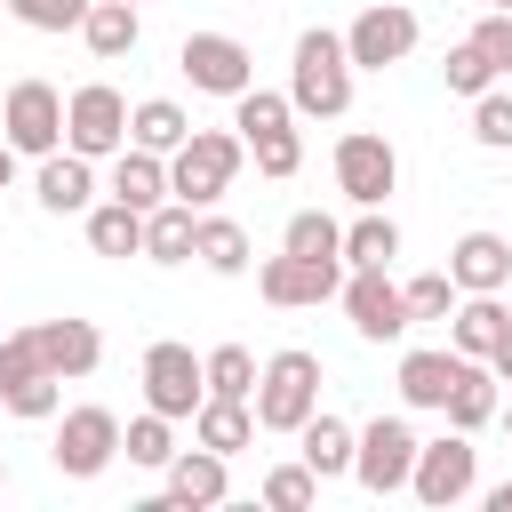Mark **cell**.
<instances>
[{
  "mask_svg": "<svg viewBox=\"0 0 512 512\" xmlns=\"http://www.w3.org/2000/svg\"><path fill=\"white\" fill-rule=\"evenodd\" d=\"M488 8H512V0H488Z\"/></svg>",
  "mask_w": 512,
  "mask_h": 512,
  "instance_id": "cell-48",
  "label": "cell"
},
{
  "mask_svg": "<svg viewBox=\"0 0 512 512\" xmlns=\"http://www.w3.org/2000/svg\"><path fill=\"white\" fill-rule=\"evenodd\" d=\"M200 400H208V384H200V360H192V344L160 336V344L144 352V408H160V416L176 424V416H192Z\"/></svg>",
  "mask_w": 512,
  "mask_h": 512,
  "instance_id": "cell-12",
  "label": "cell"
},
{
  "mask_svg": "<svg viewBox=\"0 0 512 512\" xmlns=\"http://www.w3.org/2000/svg\"><path fill=\"white\" fill-rule=\"evenodd\" d=\"M408 464H416V432H408L400 416H376L368 432H352V480H360L368 496L408 488Z\"/></svg>",
  "mask_w": 512,
  "mask_h": 512,
  "instance_id": "cell-10",
  "label": "cell"
},
{
  "mask_svg": "<svg viewBox=\"0 0 512 512\" xmlns=\"http://www.w3.org/2000/svg\"><path fill=\"white\" fill-rule=\"evenodd\" d=\"M120 144H128V96L104 88V80L72 88V104H64V152H80V160H112Z\"/></svg>",
  "mask_w": 512,
  "mask_h": 512,
  "instance_id": "cell-5",
  "label": "cell"
},
{
  "mask_svg": "<svg viewBox=\"0 0 512 512\" xmlns=\"http://www.w3.org/2000/svg\"><path fill=\"white\" fill-rule=\"evenodd\" d=\"M0 128H8V152H32V160H48V152L64 144V96H56L48 80H16V88H8V112H0Z\"/></svg>",
  "mask_w": 512,
  "mask_h": 512,
  "instance_id": "cell-11",
  "label": "cell"
},
{
  "mask_svg": "<svg viewBox=\"0 0 512 512\" xmlns=\"http://www.w3.org/2000/svg\"><path fill=\"white\" fill-rule=\"evenodd\" d=\"M488 368H496V384H512V328L496 336V352H488Z\"/></svg>",
  "mask_w": 512,
  "mask_h": 512,
  "instance_id": "cell-44",
  "label": "cell"
},
{
  "mask_svg": "<svg viewBox=\"0 0 512 512\" xmlns=\"http://www.w3.org/2000/svg\"><path fill=\"white\" fill-rule=\"evenodd\" d=\"M400 256V224L384 208H360V224H344V264H392Z\"/></svg>",
  "mask_w": 512,
  "mask_h": 512,
  "instance_id": "cell-30",
  "label": "cell"
},
{
  "mask_svg": "<svg viewBox=\"0 0 512 512\" xmlns=\"http://www.w3.org/2000/svg\"><path fill=\"white\" fill-rule=\"evenodd\" d=\"M440 72H448V96H480V88H496V80H504V72L488 64V48H480V40H456Z\"/></svg>",
  "mask_w": 512,
  "mask_h": 512,
  "instance_id": "cell-35",
  "label": "cell"
},
{
  "mask_svg": "<svg viewBox=\"0 0 512 512\" xmlns=\"http://www.w3.org/2000/svg\"><path fill=\"white\" fill-rule=\"evenodd\" d=\"M32 352H40V368L56 376V384H72V376H88L96 360H104V336H96V320H40L32 328Z\"/></svg>",
  "mask_w": 512,
  "mask_h": 512,
  "instance_id": "cell-15",
  "label": "cell"
},
{
  "mask_svg": "<svg viewBox=\"0 0 512 512\" xmlns=\"http://www.w3.org/2000/svg\"><path fill=\"white\" fill-rule=\"evenodd\" d=\"M0 400H8V416H32V424H40V416H56L64 392H56V376H24V384H8Z\"/></svg>",
  "mask_w": 512,
  "mask_h": 512,
  "instance_id": "cell-40",
  "label": "cell"
},
{
  "mask_svg": "<svg viewBox=\"0 0 512 512\" xmlns=\"http://www.w3.org/2000/svg\"><path fill=\"white\" fill-rule=\"evenodd\" d=\"M248 152H256V168H264V176H296V160H304L296 128H272V136H256Z\"/></svg>",
  "mask_w": 512,
  "mask_h": 512,
  "instance_id": "cell-41",
  "label": "cell"
},
{
  "mask_svg": "<svg viewBox=\"0 0 512 512\" xmlns=\"http://www.w3.org/2000/svg\"><path fill=\"white\" fill-rule=\"evenodd\" d=\"M88 248H96V256H144V216H136L128 200L88 208Z\"/></svg>",
  "mask_w": 512,
  "mask_h": 512,
  "instance_id": "cell-27",
  "label": "cell"
},
{
  "mask_svg": "<svg viewBox=\"0 0 512 512\" xmlns=\"http://www.w3.org/2000/svg\"><path fill=\"white\" fill-rule=\"evenodd\" d=\"M192 256L232 280V272H248V232H240L232 216H200V224H192Z\"/></svg>",
  "mask_w": 512,
  "mask_h": 512,
  "instance_id": "cell-29",
  "label": "cell"
},
{
  "mask_svg": "<svg viewBox=\"0 0 512 512\" xmlns=\"http://www.w3.org/2000/svg\"><path fill=\"white\" fill-rule=\"evenodd\" d=\"M192 224H200V216H192L184 200H160V208L144 216V256H152V264H184V256H192Z\"/></svg>",
  "mask_w": 512,
  "mask_h": 512,
  "instance_id": "cell-28",
  "label": "cell"
},
{
  "mask_svg": "<svg viewBox=\"0 0 512 512\" xmlns=\"http://www.w3.org/2000/svg\"><path fill=\"white\" fill-rule=\"evenodd\" d=\"M240 136H224V128H192L176 152H168V200H184V208H208V200H224L232 192V176H240Z\"/></svg>",
  "mask_w": 512,
  "mask_h": 512,
  "instance_id": "cell-3",
  "label": "cell"
},
{
  "mask_svg": "<svg viewBox=\"0 0 512 512\" xmlns=\"http://www.w3.org/2000/svg\"><path fill=\"white\" fill-rule=\"evenodd\" d=\"M288 120H296V104L272 96V88H240V96H232V128H240V144H256V136H272V128H288Z\"/></svg>",
  "mask_w": 512,
  "mask_h": 512,
  "instance_id": "cell-32",
  "label": "cell"
},
{
  "mask_svg": "<svg viewBox=\"0 0 512 512\" xmlns=\"http://www.w3.org/2000/svg\"><path fill=\"white\" fill-rule=\"evenodd\" d=\"M400 296H408V328H416V320H448V312H456V280H448V272H416Z\"/></svg>",
  "mask_w": 512,
  "mask_h": 512,
  "instance_id": "cell-36",
  "label": "cell"
},
{
  "mask_svg": "<svg viewBox=\"0 0 512 512\" xmlns=\"http://www.w3.org/2000/svg\"><path fill=\"white\" fill-rule=\"evenodd\" d=\"M112 200H128L136 216H152V208L168 200V160L144 152V144H120V152H112Z\"/></svg>",
  "mask_w": 512,
  "mask_h": 512,
  "instance_id": "cell-18",
  "label": "cell"
},
{
  "mask_svg": "<svg viewBox=\"0 0 512 512\" xmlns=\"http://www.w3.org/2000/svg\"><path fill=\"white\" fill-rule=\"evenodd\" d=\"M504 424H512V408H504Z\"/></svg>",
  "mask_w": 512,
  "mask_h": 512,
  "instance_id": "cell-49",
  "label": "cell"
},
{
  "mask_svg": "<svg viewBox=\"0 0 512 512\" xmlns=\"http://www.w3.org/2000/svg\"><path fill=\"white\" fill-rule=\"evenodd\" d=\"M472 40L488 48V64H496V72H512V8H488V16L472 24Z\"/></svg>",
  "mask_w": 512,
  "mask_h": 512,
  "instance_id": "cell-43",
  "label": "cell"
},
{
  "mask_svg": "<svg viewBox=\"0 0 512 512\" xmlns=\"http://www.w3.org/2000/svg\"><path fill=\"white\" fill-rule=\"evenodd\" d=\"M256 288H264V304H328L336 288H344V256H272L264 272H256Z\"/></svg>",
  "mask_w": 512,
  "mask_h": 512,
  "instance_id": "cell-14",
  "label": "cell"
},
{
  "mask_svg": "<svg viewBox=\"0 0 512 512\" xmlns=\"http://www.w3.org/2000/svg\"><path fill=\"white\" fill-rule=\"evenodd\" d=\"M184 136H192V120H184V104H168V96H144V104L128 112V144H144V152H160V160H168Z\"/></svg>",
  "mask_w": 512,
  "mask_h": 512,
  "instance_id": "cell-26",
  "label": "cell"
},
{
  "mask_svg": "<svg viewBox=\"0 0 512 512\" xmlns=\"http://www.w3.org/2000/svg\"><path fill=\"white\" fill-rule=\"evenodd\" d=\"M336 296H344V312H352V328L368 344H400L408 336V296L392 288V264H352Z\"/></svg>",
  "mask_w": 512,
  "mask_h": 512,
  "instance_id": "cell-6",
  "label": "cell"
},
{
  "mask_svg": "<svg viewBox=\"0 0 512 512\" xmlns=\"http://www.w3.org/2000/svg\"><path fill=\"white\" fill-rule=\"evenodd\" d=\"M248 408H256V432H296V424L320 408V352H304V344L272 352V360L256 368Z\"/></svg>",
  "mask_w": 512,
  "mask_h": 512,
  "instance_id": "cell-2",
  "label": "cell"
},
{
  "mask_svg": "<svg viewBox=\"0 0 512 512\" xmlns=\"http://www.w3.org/2000/svg\"><path fill=\"white\" fill-rule=\"evenodd\" d=\"M504 328H512V312H504L496 296H464V304L448 312V352H464V360H488Z\"/></svg>",
  "mask_w": 512,
  "mask_h": 512,
  "instance_id": "cell-22",
  "label": "cell"
},
{
  "mask_svg": "<svg viewBox=\"0 0 512 512\" xmlns=\"http://www.w3.org/2000/svg\"><path fill=\"white\" fill-rule=\"evenodd\" d=\"M472 136H480L488 152H512V96H504V88H480V96H472Z\"/></svg>",
  "mask_w": 512,
  "mask_h": 512,
  "instance_id": "cell-37",
  "label": "cell"
},
{
  "mask_svg": "<svg viewBox=\"0 0 512 512\" xmlns=\"http://www.w3.org/2000/svg\"><path fill=\"white\" fill-rule=\"evenodd\" d=\"M8 16H16V24H32V32H80L88 0H8Z\"/></svg>",
  "mask_w": 512,
  "mask_h": 512,
  "instance_id": "cell-39",
  "label": "cell"
},
{
  "mask_svg": "<svg viewBox=\"0 0 512 512\" xmlns=\"http://www.w3.org/2000/svg\"><path fill=\"white\" fill-rule=\"evenodd\" d=\"M120 448H128V464H144V472H168V456H176V432H168V416H160V408H144V416L120 432Z\"/></svg>",
  "mask_w": 512,
  "mask_h": 512,
  "instance_id": "cell-33",
  "label": "cell"
},
{
  "mask_svg": "<svg viewBox=\"0 0 512 512\" xmlns=\"http://www.w3.org/2000/svg\"><path fill=\"white\" fill-rule=\"evenodd\" d=\"M32 192H40V208H48V216H80V208H88V192H96V160H80V152H64V144H56V152L40 160V184H32Z\"/></svg>",
  "mask_w": 512,
  "mask_h": 512,
  "instance_id": "cell-19",
  "label": "cell"
},
{
  "mask_svg": "<svg viewBox=\"0 0 512 512\" xmlns=\"http://www.w3.org/2000/svg\"><path fill=\"white\" fill-rule=\"evenodd\" d=\"M0 488H8V456H0Z\"/></svg>",
  "mask_w": 512,
  "mask_h": 512,
  "instance_id": "cell-47",
  "label": "cell"
},
{
  "mask_svg": "<svg viewBox=\"0 0 512 512\" xmlns=\"http://www.w3.org/2000/svg\"><path fill=\"white\" fill-rule=\"evenodd\" d=\"M176 64H184V80L208 88V96H240V88H256V56H248V40H232V32H184Z\"/></svg>",
  "mask_w": 512,
  "mask_h": 512,
  "instance_id": "cell-8",
  "label": "cell"
},
{
  "mask_svg": "<svg viewBox=\"0 0 512 512\" xmlns=\"http://www.w3.org/2000/svg\"><path fill=\"white\" fill-rule=\"evenodd\" d=\"M312 496H320L312 464H280V472H264V504H272V512H304Z\"/></svg>",
  "mask_w": 512,
  "mask_h": 512,
  "instance_id": "cell-38",
  "label": "cell"
},
{
  "mask_svg": "<svg viewBox=\"0 0 512 512\" xmlns=\"http://www.w3.org/2000/svg\"><path fill=\"white\" fill-rule=\"evenodd\" d=\"M80 40H88V56H96V64H120V56L144 40V16H136V0H88V16H80Z\"/></svg>",
  "mask_w": 512,
  "mask_h": 512,
  "instance_id": "cell-21",
  "label": "cell"
},
{
  "mask_svg": "<svg viewBox=\"0 0 512 512\" xmlns=\"http://www.w3.org/2000/svg\"><path fill=\"white\" fill-rule=\"evenodd\" d=\"M0 16H8V0H0Z\"/></svg>",
  "mask_w": 512,
  "mask_h": 512,
  "instance_id": "cell-50",
  "label": "cell"
},
{
  "mask_svg": "<svg viewBox=\"0 0 512 512\" xmlns=\"http://www.w3.org/2000/svg\"><path fill=\"white\" fill-rule=\"evenodd\" d=\"M176 512H208V504H224L232 496V472H224V456L216 448H176L168 456V488H160Z\"/></svg>",
  "mask_w": 512,
  "mask_h": 512,
  "instance_id": "cell-16",
  "label": "cell"
},
{
  "mask_svg": "<svg viewBox=\"0 0 512 512\" xmlns=\"http://www.w3.org/2000/svg\"><path fill=\"white\" fill-rule=\"evenodd\" d=\"M392 184H400V152H392L376 128H352V136L336 144V192H344L352 208H384Z\"/></svg>",
  "mask_w": 512,
  "mask_h": 512,
  "instance_id": "cell-7",
  "label": "cell"
},
{
  "mask_svg": "<svg viewBox=\"0 0 512 512\" xmlns=\"http://www.w3.org/2000/svg\"><path fill=\"white\" fill-rule=\"evenodd\" d=\"M200 384H208L216 400H248V392H256V352H248V344H216V352L200 360Z\"/></svg>",
  "mask_w": 512,
  "mask_h": 512,
  "instance_id": "cell-31",
  "label": "cell"
},
{
  "mask_svg": "<svg viewBox=\"0 0 512 512\" xmlns=\"http://www.w3.org/2000/svg\"><path fill=\"white\" fill-rule=\"evenodd\" d=\"M472 480H480V448H472V432L416 440V464H408V488H416V504L448 512V504H464V496H472Z\"/></svg>",
  "mask_w": 512,
  "mask_h": 512,
  "instance_id": "cell-4",
  "label": "cell"
},
{
  "mask_svg": "<svg viewBox=\"0 0 512 512\" xmlns=\"http://www.w3.org/2000/svg\"><path fill=\"white\" fill-rule=\"evenodd\" d=\"M464 376V352H400V400L408 408H440Z\"/></svg>",
  "mask_w": 512,
  "mask_h": 512,
  "instance_id": "cell-23",
  "label": "cell"
},
{
  "mask_svg": "<svg viewBox=\"0 0 512 512\" xmlns=\"http://www.w3.org/2000/svg\"><path fill=\"white\" fill-rule=\"evenodd\" d=\"M496 408H504V400H496V368H488V360H464V376H456V392L440 400V416H448L456 432H480Z\"/></svg>",
  "mask_w": 512,
  "mask_h": 512,
  "instance_id": "cell-25",
  "label": "cell"
},
{
  "mask_svg": "<svg viewBox=\"0 0 512 512\" xmlns=\"http://www.w3.org/2000/svg\"><path fill=\"white\" fill-rule=\"evenodd\" d=\"M8 176H16V152H8V136H0V192H8Z\"/></svg>",
  "mask_w": 512,
  "mask_h": 512,
  "instance_id": "cell-46",
  "label": "cell"
},
{
  "mask_svg": "<svg viewBox=\"0 0 512 512\" xmlns=\"http://www.w3.org/2000/svg\"><path fill=\"white\" fill-rule=\"evenodd\" d=\"M56 472L64 480H96L112 456H120V416L112 408H64V424H56Z\"/></svg>",
  "mask_w": 512,
  "mask_h": 512,
  "instance_id": "cell-9",
  "label": "cell"
},
{
  "mask_svg": "<svg viewBox=\"0 0 512 512\" xmlns=\"http://www.w3.org/2000/svg\"><path fill=\"white\" fill-rule=\"evenodd\" d=\"M408 48H416V8H392V0L360 8V16H352V32H344L352 72H360V64H368V72H384V64H400Z\"/></svg>",
  "mask_w": 512,
  "mask_h": 512,
  "instance_id": "cell-13",
  "label": "cell"
},
{
  "mask_svg": "<svg viewBox=\"0 0 512 512\" xmlns=\"http://www.w3.org/2000/svg\"><path fill=\"white\" fill-rule=\"evenodd\" d=\"M448 280H456V296H496V288L512 280V240L464 232V240L448 248Z\"/></svg>",
  "mask_w": 512,
  "mask_h": 512,
  "instance_id": "cell-17",
  "label": "cell"
},
{
  "mask_svg": "<svg viewBox=\"0 0 512 512\" xmlns=\"http://www.w3.org/2000/svg\"><path fill=\"white\" fill-rule=\"evenodd\" d=\"M296 440H304V464H312V480H336V472H352V424H344V416L312 408V416L296 424Z\"/></svg>",
  "mask_w": 512,
  "mask_h": 512,
  "instance_id": "cell-24",
  "label": "cell"
},
{
  "mask_svg": "<svg viewBox=\"0 0 512 512\" xmlns=\"http://www.w3.org/2000/svg\"><path fill=\"white\" fill-rule=\"evenodd\" d=\"M24 376H48V368H40V352H32V328L0 336V392H8V384H24Z\"/></svg>",
  "mask_w": 512,
  "mask_h": 512,
  "instance_id": "cell-42",
  "label": "cell"
},
{
  "mask_svg": "<svg viewBox=\"0 0 512 512\" xmlns=\"http://www.w3.org/2000/svg\"><path fill=\"white\" fill-rule=\"evenodd\" d=\"M488 512H512V480H504V488H488Z\"/></svg>",
  "mask_w": 512,
  "mask_h": 512,
  "instance_id": "cell-45",
  "label": "cell"
},
{
  "mask_svg": "<svg viewBox=\"0 0 512 512\" xmlns=\"http://www.w3.org/2000/svg\"><path fill=\"white\" fill-rule=\"evenodd\" d=\"M288 104H296V112H312V120H336V112H352V56H344V32H328V24L296 32Z\"/></svg>",
  "mask_w": 512,
  "mask_h": 512,
  "instance_id": "cell-1",
  "label": "cell"
},
{
  "mask_svg": "<svg viewBox=\"0 0 512 512\" xmlns=\"http://www.w3.org/2000/svg\"><path fill=\"white\" fill-rule=\"evenodd\" d=\"M280 248H288V256H344V224L320 216V208H304V216H288Z\"/></svg>",
  "mask_w": 512,
  "mask_h": 512,
  "instance_id": "cell-34",
  "label": "cell"
},
{
  "mask_svg": "<svg viewBox=\"0 0 512 512\" xmlns=\"http://www.w3.org/2000/svg\"><path fill=\"white\" fill-rule=\"evenodd\" d=\"M192 440H200V448H216V456L232 464L240 448H256V408H248V400H216V392H208V400L192 408Z\"/></svg>",
  "mask_w": 512,
  "mask_h": 512,
  "instance_id": "cell-20",
  "label": "cell"
}]
</instances>
